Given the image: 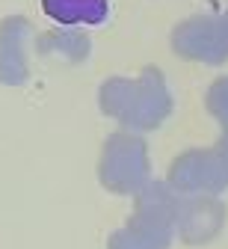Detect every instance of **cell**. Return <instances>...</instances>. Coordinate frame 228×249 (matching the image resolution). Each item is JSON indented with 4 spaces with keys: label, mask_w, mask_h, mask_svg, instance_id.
Instances as JSON below:
<instances>
[{
    "label": "cell",
    "mask_w": 228,
    "mask_h": 249,
    "mask_svg": "<svg viewBox=\"0 0 228 249\" xmlns=\"http://www.w3.org/2000/svg\"><path fill=\"white\" fill-rule=\"evenodd\" d=\"M42 9L59 24H101L110 12L107 0H42Z\"/></svg>",
    "instance_id": "cell-1"
}]
</instances>
